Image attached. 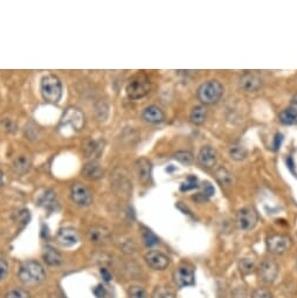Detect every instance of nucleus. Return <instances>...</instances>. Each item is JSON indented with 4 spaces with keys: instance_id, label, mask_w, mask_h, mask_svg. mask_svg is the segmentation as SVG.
Masks as SVG:
<instances>
[{
    "instance_id": "obj_1",
    "label": "nucleus",
    "mask_w": 297,
    "mask_h": 298,
    "mask_svg": "<svg viewBox=\"0 0 297 298\" xmlns=\"http://www.w3.org/2000/svg\"><path fill=\"white\" fill-rule=\"evenodd\" d=\"M18 278L22 284L34 286L46 280V271L36 261H26L19 268Z\"/></svg>"
},
{
    "instance_id": "obj_2",
    "label": "nucleus",
    "mask_w": 297,
    "mask_h": 298,
    "mask_svg": "<svg viewBox=\"0 0 297 298\" xmlns=\"http://www.w3.org/2000/svg\"><path fill=\"white\" fill-rule=\"evenodd\" d=\"M224 95V86L219 81L210 80L199 87L197 96L202 104L209 105L219 101Z\"/></svg>"
},
{
    "instance_id": "obj_3",
    "label": "nucleus",
    "mask_w": 297,
    "mask_h": 298,
    "mask_svg": "<svg viewBox=\"0 0 297 298\" xmlns=\"http://www.w3.org/2000/svg\"><path fill=\"white\" fill-rule=\"evenodd\" d=\"M41 95L48 103H58L62 96V84L55 75H47L41 80Z\"/></svg>"
},
{
    "instance_id": "obj_4",
    "label": "nucleus",
    "mask_w": 297,
    "mask_h": 298,
    "mask_svg": "<svg viewBox=\"0 0 297 298\" xmlns=\"http://www.w3.org/2000/svg\"><path fill=\"white\" fill-rule=\"evenodd\" d=\"M151 90V82L143 74H138L131 78L126 86V94L131 100H140L148 95Z\"/></svg>"
},
{
    "instance_id": "obj_5",
    "label": "nucleus",
    "mask_w": 297,
    "mask_h": 298,
    "mask_svg": "<svg viewBox=\"0 0 297 298\" xmlns=\"http://www.w3.org/2000/svg\"><path fill=\"white\" fill-rule=\"evenodd\" d=\"M258 221L259 216L257 210L251 208V207L241 208L238 212V216H236V224H238V227L243 232H248L254 229L255 226L258 225Z\"/></svg>"
},
{
    "instance_id": "obj_6",
    "label": "nucleus",
    "mask_w": 297,
    "mask_h": 298,
    "mask_svg": "<svg viewBox=\"0 0 297 298\" xmlns=\"http://www.w3.org/2000/svg\"><path fill=\"white\" fill-rule=\"evenodd\" d=\"M280 274V267L273 259L263 260L259 268V277L266 284H273L277 280Z\"/></svg>"
},
{
    "instance_id": "obj_7",
    "label": "nucleus",
    "mask_w": 297,
    "mask_h": 298,
    "mask_svg": "<svg viewBox=\"0 0 297 298\" xmlns=\"http://www.w3.org/2000/svg\"><path fill=\"white\" fill-rule=\"evenodd\" d=\"M291 247V240L290 237L282 235V234H276L268 237L267 240V249L269 252L275 255L284 254L285 251H288Z\"/></svg>"
},
{
    "instance_id": "obj_8",
    "label": "nucleus",
    "mask_w": 297,
    "mask_h": 298,
    "mask_svg": "<svg viewBox=\"0 0 297 298\" xmlns=\"http://www.w3.org/2000/svg\"><path fill=\"white\" fill-rule=\"evenodd\" d=\"M70 197L71 200L78 206H84L87 207L93 201V195L92 192L89 191L88 187H86L84 185L80 183L74 184L70 188Z\"/></svg>"
},
{
    "instance_id": "obj_9",
    "label": "nucleus",
    "mask_w": 297,
    "mask_h": 298,
    "mask_svg": "<svg viewBox=\"0 0 297 298\" xmlns=\"http://www.w3.org/2000/svg\"><path fill=\"white\" fill-rule=\"evenodd\" d=\"M87 236L92 243L97 244V246H102V244L108 243L110 241L111 232L104 226L95 225L88 229Z\"/></svg>"
},
{
    "instance_id": "obj_10",
    "label": "nucleus",
    "mask_w": 297,
    "mask_h": 298,
    "mask_svg": "<svg viewBox=\"0 0 297 298\" xmlns=\"http://www.w3.org/2000/svg\"><path fill=\"white\" fill-rule=\"evenodd\" d=\"M144 260L150 268L155 270H165L170 266V259L163 252L157 250H150L144 255Z\"/></svg>"
},
{
    "instance_id": "obj_11",
    "label": "nucleus",
    "mask_w": 297,
    "mask_h": 298,
    "mask_svg": "<svg viewBox=\"0 0 297 298\" xmlns=\"http://www.w3.org/2000/svg\"><path fill=\"white\" fill-rule=\"evenodd\" d=\"M174 281L179 288H186L194 284V273L192 268L180 266L174 273Z\"/></svg>"
},
{
    "instance_id": "obj_12",
    "label": "nucleus",
    "mask_w": 297,
    "mask_h": 298,
    "mask_svg": "<svg viewBox=\"0 0 297 298\" xmlns=\"http://www.w3.org/2000/svg\"><path fill=\"white\" fill-rule=\"evenodd\" d=\"M62 125H70L71 129L81 130L82 126L84 125V116L82 112L76 108H69L63 115Z\"/></svg>"
},
{
    "instance_id": "obj_13",
    "label": "nucleus",
    "mask_w": 297,
    "mask_h": 298,
    "mask_svg": "<svg viewBox=\"0 0 297 298\" xmlns=\"http://www.w3.org/2000/svg\"><path fill=\"white\" fill-rule=\"evenodd\" d=\"M240 88L245 90L247 93H254L258 92L262 87V80L254 73H245L240 77L239 81Z\"/></svg>"
},
{
    "instance_id": "obj_14",
    "label": "nucleus",
    "mask_w": 297,
    "mask_h": 298,
    "mask_svg": "<svg viewBox=\"0 0 297 298\" xmlns=\"http://www.w3.org/2000/svg\"><path fill=\"white\" fill-rule=\"evenodd\" d=\"M136 171L138 175V178H140L143 184L148 185L151 182L152 177V164L151 161L146 158H140V159L136 160Z\"/></svg>"
},
{
    "instance_id": "obj_15",
    "label": "nucleus",
    "mask_w": 297,
    "mask_h": 298,
    "mask_svg": "<svg viewBox=\"0 0 297 298\" xmlns=\"http://www.w3.org/2000/svg\"><path fill=\"white\" fill-rule=\"evenodd\" d=\"M197 159L199 161V164L204 166V167L212 168L217 165L218 156L216 150L213 148H210V146H204V148H201L200 151H199Z\"/></svg>"
},
{
    "instance_id": "obj_16",
    "label": "nucleus",
    "mask_w": 297,
    "mask_h": 298,
    "mask_svg": "<svg viewBox=\"0 0 297 298\" xmlns=\"http://www.w3.org/2000/svg\"><path fill=\"white\" fill-rule=\"evenodd\" d=\"M56 240L63 247H73L78 242L80 236L73 228H62L56 235Z\"/></svg>"
},
{
    "instance_id": "obj_17",
    "label": "nucleus",
    "mask_w": 297,
    "mask_h": 298,
    "mask_svg": "<svg viewBox=\"0 0 297 298\" xmlns=\"http://www.w3.org/2000/svg\"><path fill=\"white\" fill-rule=\"evenodd\" d=\"M142 117L145 122L151 124H158L163 122L165 115L159 107H157V105H150V107L144 109Z\"/></svg>"
},
{
    "instance_id": "obj_18",
    "label": "nucleus",
    "mask_w": 297,
    "mask_h": 298,
    "mask_svg": "<svg viewBox=\"0 0 297 298\" xmlns=\"http://www.w3.org/2000/svg\"><path fill=\"white\" fill-rule=\"evenodd\" d=\"M82 173L89 180H97L103 177L102 167H101L100 164L95 163V161H92V163H88L86 165L83 169H82Z\"/></svg>"
},
{
    "instance_id": "obj_19",
    "label": "nucleus",
    "mask_w": 297,
    "mask_h": 298,
    "mask_svg": "<svg viewBox=\"0 0 297 298\" xmlns=\"http://www.w3.org/2000/svg\"><path fill=\"white\" fill-rule=\"evenodd\" d=\"M44 261L51 267H59L62 263V256L58 250H55L54 248L48 247L45 249L43 254Z\"/></svg>"
},
{
    "instance_id": "obj_20",
    "label": "nucleus",
    "mask_w": 297,
    "mask_h": 298,
    "mask_svg": "<svg viewBox=\"0 0 297 298\" xmlns=\"http://www.w3.org/2000/svg\"><path fill=\"white\" fill-rule=\"evenodd\" d=\"M216 178L225 187L232 186L233 183H234V176H233V173L228 171L224 166H220V167L216 169Z\"/></svg>"
},
{
    "instance_id": "obj_21",
    "label": "nucleus",
    "mask_w": 297,
    "mask_h": 298,
    "mask_svg": "<svg viewBox=\"0 0 297 298\" xmlns=\"http://www.w3.org/2000/svg\"><path fill=\"white\" fill-rule=\"evenodd\" d=\"M206 117H207V110H206L205 105H197L191 111L190 120L195 125H201L205 123Z\"/></svg>"
},
{
    "instance_id": "obj_22",
    "label": "nucleus",
    "mask_w": 297,
    "mask_h": 298,
    "mask_svg": "<svg viewBox=\"0 0 297 298\" xmlns=\"http://www.w3.org/2000/svg\"><path fill=\"white\" fill-rule=\"evenodd\" d=\"M31 159L27 156H19L16 158V160L13 161V168L17 173L24 175L31 168Z\"/></svg>"
},
{
    "instance_id": "obj_23",
    "label": "nucleus",
    "mask_w": 297,
    "mask_h": 298,
    "mask_svg": "<svg viewBox=\"0 0 297 298\" xmlns=\"http://www.w3.org/2000/svg\"><path fill=\"white\" fill-rule=\"evenodd\" d=\"M228 153H229V157H231L233 160H236V161H241L243 159H246L248 154L247 149L241 144L232 145L231 148H229Z\"/></svg>"
},
{
    "instance_id": "obj_24",
    "label": "nucleus",
    "mask_w": 297,
    "mask_h": 298,
    "mask_svg": "<svg viewBox=\"0 0 297 298\" xmlns=\"http://www.w3.org/2000/svg\"><path fill=\"white\" fill-rule=\"evenodd\" d=\"M151 298H177V295L168 286H157L151 293Z\"/></svg>"
},
{
    "instance_id": "obj_25",
    "label": "nucleus",
    "mask_w": 297,
    "mask_h": 298,
    "mask_svg": "<svg viewBox=\"0 0 297 298\" xmlns=\"http://www.w3.org/2000/svg\"><path fill=\"white\" fill-rule=\"evenodd\" d=\"M279 118L282 123L287 124V125H289V124H294L297 122V111H295L294 109L291 108H288L281 112Z\"/></svg>"
},
{
    "instance_id": "obj_26",
    "label": "nucleus",
    "mask_w": 297,
    "mask_h": 298,
    "mask_svg": "<svg viewBox=\"0 0 297 298\" xmlns=\"http://www.w3.org/2000/svg\"><path fill=\"white\" fill-rule=\"evenodd\" d=\"M175 158L176 160H178L183 165H191L194 159L192 152H190V151H178L175 154Z\"/></svg>"
},
{
    "instance_id": "obj_27",
    "label": "nucleus",
    "mask_w": 297,
    "mask_h": 298,
    "mask_svg": "<svg viewBox=\"0 0 297 298\" xmlns=\"http://www.w3.org/2000/svg\"><path fill=\"white\" fill-rule=\"evenodd\" d=\"M142 239L146 247H153L159 242V240H158V237L155 235V234H153L151 231H148V229H144V231H143Z\"/></svg>"
},
{
    "instance_id": "obj_28",
    "label": "nucleus",
    "mask_w": 297,
    "mask_h": 298,
    "mask_svg": "<svg viewBox=\"0 0 297 298\" xmlns=\"http://www.w3.org/2000/svg\"><path fill=\"white\" fill-rule=\"evenodd\" d=\"M128 296L129 298H148L144 288L140 285H131L128 290Z\"/></svg>"
},
{
    "instance_id": "obj_29",
    "label": "nucleus",
    "mask_w": 297,
    "mask_h": 298,
    "mask_svg": "<svg viewBox=\"0 0 297 298\" xmlns=\"http://www.w3.org/2000/svg\"><path fill=\"white\" fill-rule=\"evenodd\" d=\"M5 298H31V295L25 289H13L6 293Z\"/></svg>"
},
{
    "instance_id": "obj_30",
    "label": "nucleus",
    "mask_w": 297,
    "mask_h": 298,
    "mask_svg": "<svg viewBox=\"0 0 297 298\" xmlns=\"http://www.w3.org/2000/svg\"><path fill=\"white\" fill-rule=\"evenodd\" d=\"M198 187L197 184V178L195 177H189V179L184 183L182 186H180V191L182 192H187L191 190H194V188Z\"/></svg>"
},
{
    "instance_id": "obj_31",
    "label": "nucleus",
    "mask_w": 297,
    "mask_h": 298,
    "mask_svg": "<svg viewBox=\"0 0 297 298\" xmlns=\"http://www.w3.org/2000/svg\"><path fill=\"white\" fill-rule=\"evenodd\" d=\"M254 269V262L249 259H242L240 262V270L243 274H249Z\"/></svg>"
},
{
    "instance_id": "obj_32",
    "label": "nucleus",
    "mask_w": 297,
    "mask_h": 298,
    "mask_svg": "<svg viewBox=\"0 0 297 298\" xmlns=\"http://www.w3.org/2000/svg\"><path fill=\"white\" fill-rule=\"evenodd\" d=\"M251 298H273V295L268 289L258 288L251 293Z\"/></svg>"
},
{
    "instance_id": "obj_33",
    "label": "nucleus",
    "mask_w": 297,
    "mask_h": 298,
    "mask_svg": "<svg viewBox=\"0 0 297 298\" xmlns=\"http://www.w3.org/2000/svg\"><path fill=\"white\" fill-rule=\"evenodd\" d=\"M9 274V265L3 259H0V282L4 281Z\"/></svg>"
},
{
    "instance_id": "obj_34",
    "label": "nucleus",
    "mask_w": 297,
    "mask_h": 298,
    "mask_svg": "<svg viewBox=\"0 0 297 298\" xmlns=\"http://www.w3.org/2000/svg\"><path fill=\"white\" fill-rule=\"evenodd\" d=\"M247 290L243 286L235 288L232 291V298H247Z\"/></svg>"
},
{
    "instance_id": "obj_35",
    "label": "nucleus",
    "mask_w": 297,
    "mask_h": 298,
    "mask_svg": "<svg viewBox=\"0 0 297 298\" xmlns=\"http://www.w3.org/2000/svg\"><path fill=\"white\" fill-rule=\"evenodd\" d=\"M213 194H214V187L209 183H206L204 186V193H202V195H204L205 198H209L212 197Z\"/></svg>"
},
{
    "instance_id": "obj_36",
    "label": "nucleus",
    "mask_w": 297,
    "mask_h": 298,
    "mask_svg": "<svg viewBox=\"0 0 297 298\" xmlns=\"http://www.w3.org/2000/svg\"><path fill=\"white\" fill-rule=\"evenodd\" d=\"M282 139H283V136L281 134H277L275 136V139H274V150H279L282 144Z\"/></svg>"
},
{
    "instance_id": "obj_37",
    "label": "nucleus",
    "mask_w": 297,
    "mask_h": 298,
    "mask_svg": "<svg viewBox=\"0 0 297 298\" xmlns=\"http://www.w3.org/2000/svg\"><path fill=\"white\" fill-rule=\"evenodd\" d=\"M101 275H102V278L105 282H109L111 280V274L109 273L108 269H105V268H102V269H101Z\"/></svg>"
},
{
    "instance_id": "obj_38",
    "label": "nucleus",
    "mask_w": 297,
    "mask_h": 298,
    "mask_svg": "<svg viewBox=\"0 0 297 298\" xmlns=\"http://www.w3.org/2000/svg\"><path fill=\"white\" fill-rule=\"evenodd\" d=\"M289 108L294 109L295 111H297V94H296V95H294V97H292V99H291L290 107H289Z\"/></svg>"
},
{
    "instance_id": "obj_39",
    "label": "nucleus",
    "mask_w": 297,
    "mask_h": 298,
    "mask_svg": "<svg viewBox=\"0 0 297 298\" xmlns=\"http://www.w3.org/2000/svg\"><path fill=\"white\" fill-rule=\"evenodd\" d=\"M3 184H4V176H3V172L0 171V187L3 186Z\"/></svg>"
}]
</instances>
